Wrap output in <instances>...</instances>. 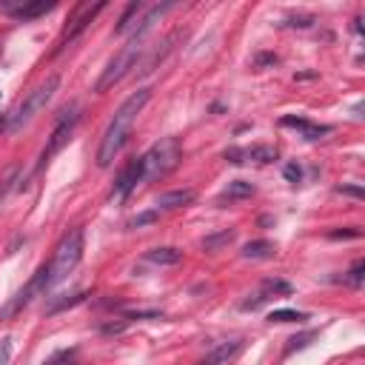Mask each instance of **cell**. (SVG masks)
I'll return each instance as SVG.
<instances>
[{"mask_svg":"<svg viewBox=\"0 0 365 365\" xmlns=\"http://www.w3.org/2000/svg\"><path fill=\"white\" fill-rule=\"evenodd\" d=\"M57 86H60V78L57 75H52V78H46L37 89H32L9 114H6V128L9 131H20L26 123H32L35 120V114H40L43 109H46V103L54 97V92H57Z\"/></svg>","mask_w":365,"mask_h":365,"instance_id":"obj_3","label":"cell"},{"mask_svg":"<svg viewBox=\"0 0 365 365\" xmlns=\"http://www.w3.org/2000/svg\"><path fill=\"white\" fill-rule=\"evenodd\" d=\"M194 200V189H177V191H166L157 197V205L160 208H183Z\"/></svg>","mask_w":365,"mask_h":365,"instance_id":"obj_14","label":"cell"},{"mask_svg":"<svg viewBox=\"0 0 365 365\" xmlns=\"http://www.w3.org/2000/svg\"><path fill=\"white\" fill-rule=\"evenodd\" d=\"M9 357H12V340L4 337L0 340V365H9Z\"/></svg>","mask_w":365,"mask_h":365,"instance_id":"obj_28","label":"cell"},{"mask_svg":"<svg viewBox=\"0 0 365 365\" xmlns=\"http://www.w3.org/2000/svg\"><path fill=\"white\" fill-rule=\"evenodd\" d=\"M149 100H152V89H140V92H134L123 100V106L117 109V114L112 117V123H109V128L100 140V149H97V166L100 169H109L114 163V157L120 155V149L128 140V131H131L137 114L145 109Z\"/></svg>","mask_w":365,"mask_h":365,"instance_id":"obj_1","label":"cell"},{"mask_svg":"<svg viewBox=\"0 0 365 365\" xmlns=\"http://www.w3.org/2000/svg\"><path fill=\"white\" fill-rule=\"evenodd\" d=\"M106 9V4H80V6H75V12H71V18L66 20V29L60 32V40H57V49H54V54H60L66 46H71L75 43L86 29H89V23L100 15Z\"/></svg>","mask_w":365,"mask_h":365,"instance_id":"obj_6","label":"cell"},{"mask_svg":"<svg viewBox=\"0 0 365 365\" xmlns=\"http://www.w3.org/2000/svg\"><path fill=\"white\" fill-rule=\"evenodd\" d=\"M280 126L282 128H297L306 140H320L323 134H328L331 131V126H323V123H311V120H306V117H294V114H285V117H280Z\"/></svg>","mask_w":365,"mask_h":365,"instance_id":"obj_11","label":"cell"},{"mask_svg":"<svg viewBox=\"0 0 365 365\" xmlns=\"http://www.w3.org/2000/svg\"><path fill=\"white\" fill-rule=\"evenodd\" d=\"M340 194L345 191V194H354V197H362V189H351V186H342V189H337Z\"/></svg>","mask_w":365,"mask_h":365,"instance_id":"obj_33","label":"cell"},{"mask_svg":"<svg viewBox=\"0 0 365 365\" xmlns=\"http://www.w3.org/2000/svg\"><path fill=\"white\" fill-rule=\"evenodd\" d=\"M137 183H143V163H140V157H134V160H128V166L120 172V177H117V183H114V191L120 194V197H126Z\"/></svg>","mask_w":365,"mask_h":365,"instance_id":"obj_12","label":"cell"},{"mask_svg":"<svg viewBox=\"0 0 365 365\" xmlns=\"http://www.w3.org/2000/svg\"><path fill=\"white\" fill-rule=\"evenodd\" d=\"M314 337H317V331H306V334H300V337H291L288 345H285V357L294 354V351H300V348H306V345H311Z\"/></svg>","mask_w":365,"mask_h":365,"instance_id":"obj_22","label":"cell"},{"mask_svg":"<svg viewBox=\"0 0 365 365\" xmlns=\"http://www.w3.org/2000/svg\"><path fill=\"white\" fill-rule=\"evenodd\" d=\"M75 126H78V114L71 112V117H68V112H63V117H60V123L54 126V131H52V137H49V143H46V149H43V155H40V166H46L63 145L71 140V134H75Z\"/></svg>","mask_w":365,"mask_h":365,"instance_id":"obj_8","label":"cell"},{"mask_svg":"<svg viewBox=\"0 0 365 365\" xmlns=\"http://www.w3.org/2000/svg\"><path fill=\"white\" fill-rule=\"evenodd\" d=\"M80 260H83V229H71L68 234H63V240L54 249V257H52L49 274H46V285L54 288L57 282H63L78 268Z\"/></svg>","mask_w":365,"mask_h":365,"instance_id":"obj_2","label":"cell"},{"mask_svg":"<svg viewBox=\"0 0 365 365\" xmlns=\"http://www.w3.org/2000/svg\"><path fill=\"white\" fill-rule=\"evenodd\" d=\"M157 220H160V211H143V214L134 217V220H128V229H143V226H152Z\"/></svg>","mask_w":365,"mask_h":365,"instance_id":"obj_23","label":"cell"},{"mask_svg":"<svg viewBox=\"0 0 365 365\" xmlns=\"http://www.w3.org/2000/svg\"><path fill=\"white\" fill-rule=\"evenodd\" d=\"M46 274H49V265H40L37 271H35V277L18 291V294L12 297V303L4 309V311H0V320H12L15 314H20L37 294H43V291H49V285H46Z\"/></svg>","mask_w":365,"mask_h":365,"instance_id":"obj_7","label":"cell"},{"mask_svg":"<svg viewBox=\"0 0 365 365\" xmlns=\"http://www.w3.org/2000/svg\"><path fill=\"white\" fill-rule=\"evenodd\" d=\"M251 194H254V186H251V183L234 180V183H229L226 191L220 194V203H223V200H229V203H232V200H246V197H251Z\"/></svg>","mask_w":365,"mask_h":365,"instance_id":"obj_17","label":"cell"},{"mask_svg":"<svg viewBox=\"0 0 365 365\" xmlns=\"http://www.w3.org/2000/svg\"><path fill=\"white\" fill-rule=\"evenodd\" d=\"M282 174H285L288 183H300V180H303V169H300L297 163H288V166L282 169Z\"/></svg>","mask_w":365,"mask_h":365,"instance_id":"obj_26","label":"cell"},{"mask_svg":"<svg viewBox=\"0 0 365 365\" xmlns=\"http://www.w3.org/2000/svg\"><path fill=\"white\" fill-rule=\"evenodd\" d=\"M362 271H365V263H362V260H357V263L351 265V271H348V282H351L354 288H359V285H362Z\"/></svg>","mask_w":365,"mask_h":365,"instance_id":"obj_25","label":"cell"},{"mask_svg":"<svg viewBox=\"0 0 365 365\" xmlns=\"http://www.w3.org/2000/svg\"><path fill=\"white\" fill-rule=\"evenodd\" d=\"M4 123H6V117H4V114H0V126H4Z\"/></svg>","mask_w":365,"mask_h":365,"instance_id":"obj_34","label":"cell"},{"mask_svg":"<svg viewBox=\"0 0 365 365\" xmlns=\"http://www.w3.org/2000/svg\"><path fill=\"white\" fill-rule=\"evenodd\" d=\"M57 4L54 0H32V4H12V0H0V9L9 12L12 18L18 20H35V18H43L54 9Z\"/></svg>","mask_w":365,"mask_h":365,"instance_id":"obj_9","label":"cell"},{"mask_svg":"<svg viewBox=\"0 0 365 365\" xmlns=\"http://www.w3.org/2000/svg\"><path fill=\"white\" fill-rule=\"evenodd\" d=\"M232 240H234V232H220V234H211V237H205V240H203V249H205V251H217V249L229 246Z\"/></svg>","mask_w":365,"mask_h":365,"instance_id":"obj_21","label":"cell"},{"mask_svg":"<svg viewBox=\"0 0 365 365\" xmlns=\"http://www.w3.org/2000/svg\"><path fill=\"white\" fill-rule=\"evenodd\" d=\"M246 157L254 160V163H274L277 160V149H274V145H251V149H246Z\"/></svg>","mask_w":365,"mask_h":365,"instance_id":"obj_19","label":"cell"},{"mask_svg":"<svg viewBox=\"0 0 365 365\" xmlns=\"http://www.w3.org/2000/svg\"><path fill=\"white\" fill-rule=\"evenodd\" d=\"M328 237H331V240H342V237H359V232H357V229H354V232H331Z\"/></svg>","mask_w":365,"mask_h":365,"instance_id":"obj_31","label":"cell"},{"mask_svg":"<svg viewBox=\"0 0 365 365\" xmlns=\"http://www.w3.org/2000/svg\"><path fill=\"white\" fill-rule=\"evenodd\" d=\"M140 54H143V37H140V35H131V37H128V43L120 49V54H117V57H112V60H109V66L103 68L100 80L95 83V92H106V89H112L114 83H120V80L128 75V71L137 66Z\"/></svg>","mask_w":365,"mask_h":365,"instance_id":"obj_5","label":"cell"},{"mask_svg":"<svg viewBox=\"0 0 365 365\" xmlns=\"http://www.w3.org/2000/svg\"><path fill=\"white\" fill-rule=\"evenodd\" d=\"M243 157H246L243 149H229V152H226V160H229V163H243Z\"/></svg>","mask_w":365,"mask_h":365,"instance_id":"obj_30","label":"cell"},{"mask_svg":"<svg viewBox=\"0 0 365 365\" xmlns=\"http://www.w3.org/2000/svg\"><path fill=\"white\" fill-rule=\"evenodd\" d=\"M86 297H89V294H86V291H83V294H75V297H71V300H63V303L52 306V309H49V314H57V311H63V309H71V306H80V303H83Z\"/></svg>","mask_w":365,"mask_h":365,"instance_id":"obj_24","label":"cell"},{"mask_svg":"<svg viewBox=\"0 0 365 365\" xmlns=\"http://www.w3.org/2000/svg\"><path fill=\"white\" fill-rule=\"evenodd\" d=\"M180 157H183V149H180V140L177 137H166V140L155 143L149 152L140 155L143 180H160V177H166L169 172L177 169Z\"/></svg>","mask_w":365,"mask_h":365,"instance_id":"obj_4","label":"cell"},{"mask_svg":"<svg viewBox=\"0 0 365 365\" xmlns=\"http://www.w3.org/2000/svg\"><path fill=\"white\" fill-rule=\"evenodd\" d=\"M309 314L306 311H291V309H274L268 314V323H306Z\"/></svg>","mask_w":365,"mask_h":365,"instance_id":"obj_20","label":"cell"},{"mask_svg":"<svg viewBox=\"0 0 365 365\" xmlns=\"http://www.w3.org/2000/svg\"><path fill=\"white\" fill-rule=\"evenodd\" d=\"M140 12H145V4H140V0H134V4H128V6H126V12L120 15V20H117L114 32H117V35H126V32L131 29V20H134Z\"/></svg>","mask_w":365,"mask_h":365,"instance_id":"obj_18","label":"cell"},{"mask_svg":"<svg viewBox=\"0 0 365 365\" xmlns=\"http://www.w3.org/2000/svg\"><path fill=\"white\" fill-rule=\"evenodd\" d=\"M254 63H257V66H263V63H277V54H260Z\"/></svg>","mask_w":365,"mask_h":365,"instance_id":"obj_32","label":"cell"},{"mask_svg":"<svg viewBox=\"0 0 365 365\" xmlns=\"http://www.w3.org/2000/svg\"><path fill=\"white\" fill-rule=\"evenodd\" d=\"M163 311H131L126 314V320H160Z\"/></svg>","mask_w":365,"mask_h":365,"instance_id":"obj_29","label":"cell"},{"mask_svg":"<svg viewBox=\"0 0 365 365\" xmlns=\"http://www.w3.org/2000/svg\"><path fill=\"white\" fill-rule=\"evenodd\" d=\"M274 254H277V246L268 243V240H251V243L243 246V257L246 260H268Z\"/></svg>","mask_w":365,"mask_h":365,"instance_id":"obj_15","label":"cell"},{"mask_svg":"<svg viewBox=\"0 0 365 365\" xmlns=\"http://www.w3.org/2000/svg\"><path fill=\"white\" fill-rule=\"evenodd\" d=\"M274 294H291V285L285 282V280H265L263 282V291L254 297V300H246L243 303V309H257L260 303H265V300H271Z\"/></svg>","mask_w":365,"mask_h":365,"instance_id":"obj_13","label":"cell"},{"mask_svg":"<svg viewBox=\"0 0 365 365\" xmlns=\"http://www.w3.org/2000/svg\"><path fill=\"white\" fill-rule=\"evenodd\" d=\"M145 260L155 263V265H174L183 260V251L172 249V246H163V249H152L149 254H145Z\"/></svg>","mask_w":365,"mask_h":365,"instance_id":"obj_16","label":"cell"},{"mask_svg":"<svg viewBox=\"0 0 365 365\" xmlns=\"http://www.w3.org/2000/svg\"><path fill=\"white\" fill-rule=\"evenodd\" d=\"M246 342L243 340H226V342H217L205 357L197 359V365H229L232 359H237L243 354Z\"/></svg>","mask_w":365,"mask_h":365,"instance_id":"obj_10","label":"cell"},{"mask_svg":"<svg viewBox=\"0 0 365 365\" xmlns=\"http://www.w3.org/2000/svg\"><path fill=\"white\" fill-rule=\"evenodd\" d=\"M314 23V18L311 15H297V18H288V23L285 26H294V29H309Z\"/></svg>","mask_w":365,"mask_h":365,"instance_id":"obj_27","label":"cell"}]
</instances>
